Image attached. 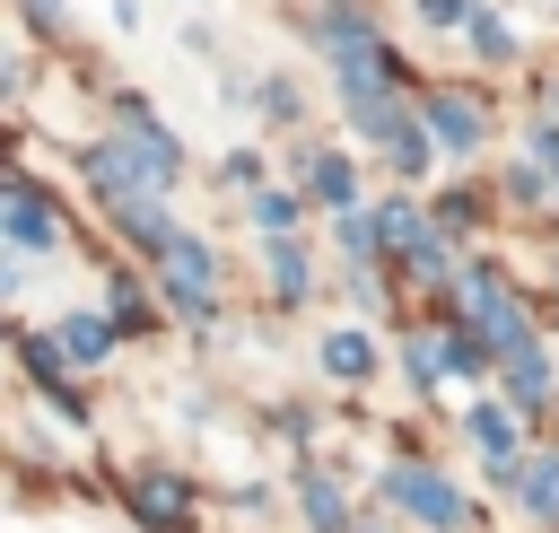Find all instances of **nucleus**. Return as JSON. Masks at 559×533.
Here are the masks:
<instances>
[{
    "label": "nucleus",
    "mask_w": 559,
    "mask_h": 533,
    "mask_svg": "<svg viewBox=\"0 0 559 533\" xmlns=\"http://www.w3.org/2000/svg\"><path fill=\"white\" fill-rule=\"evenodd\" d=\"M157 288H166L183 315H210V306H218V262H210V245H201V236H175V245L157 253Z\"/></svg>",
    "instance_id": "f257e3e1"
},
{
    "label": "nucleus",
    "mask_w": 559,
    "mask_h": 533,
    "mask_svg": "<svg viewBox=\"0 0 559 533\" xmlns=\"http://www.w3.org/2000/svg\"><path fill=\"white\" fill-rule=\"evenodd\" d=\"M419 114H428V131H437L445 149H463V157L489 140V122H480V105H472L463 87H428V96H419Z\"/></svg>",
    "instance_id": "f03ea898"
},
{
    "label": "nucleus",
    "mask_w": 559,
    "mask_h": 533,
    "mask_svg": "<svg viewBox=\"0 0 559 533\" xmlns=\"http://www.w3.org/2000/svg\"><path fill=\"white\" fill-rule=\"evenodd\" d=\"M384 489L402 498V516H419V524H437V533L463 524V498H454V481H437V472H393Z\"/></svg>",
    "instance_id": "7ed1b4c3"
},
{
    "label": "nucleus",
    "mask_w": 559,
    "mask_h": 533,
    "mask_svg": "<svg viewBox=\"0 0 559 533\" xmlns=\"http://www.w3.org/2000/svg\"><path fill=\"white\" fill-rule=\"evenodd\" d=\"M9 245H17V253H44V245H52V210H44L35 183H9Z\"/></svg>",
    "instance_id": "20e7f679"
},
{
    "label": "nucleus",
    "mask_w": 559,
    "mask_h": 533,
    "mask_svg": "<svg viewBox=\"0 0 559 533\" xmlns=\"http://www.w3.org/2000/svg\"><path fill=\"white\" fill-rule=\"evenodd\" d=\"M114 218H122V236H131V245H148V253H166V245L183 236V227H175V218L157 210V192H140V201H122Z\"/></svg>",
    "instance_id": "39448f33"
},
{
    "label": "nucleus",
    "mask_w": 559,
    "mask_h": 533,
    "mask_svg": "<svg viewBox=\"0 0 559 533\" xmlns=\"http://www.w3.org/2000/svg\"><path fill=\"white\" fill-rule=\"evenodd\" d=\"M306 192H314V201H332V210H349L358 166H349V157H332V149H314V157H306Z\"/></svg>",
    "instance_id": "423d86ee"
},
{
    "label": "nucleus",
    "mask_w": 559,
    "mask_h": 533,
    "mask_svg": "<svg viewBox=\"0 0 559 533\" xmlns=\"http://www.w3.org/2000/svg\"><path fill=\"white\" fill-rule=\"evenodd\" d=\"M61 350H70V358H87V367H96V358H105V350H114V323H105V315H61Z\"/></svg>",
    "instance_id": "0eeeda50"
},
{
    "label": "nucleus",
    "mask_w": 559,
    "mask_h": 533,
    "mask_svg": "<svg viewBox=\"0 0 559 533\" xmlns=\"http://www.w3.org/2000/svg\"><path fill=\"white\" fill-rule=\"evenodd\" d=\"M472 446H480L489 463H507V454H515V419H507L498 402H472Z\"/></svg>",
    "instance_id": "6e6552de"
},
{
    "label": "nucleus",
    "mask_w": 559,
    "mask_h": 533,
    "mask_svg": "<svg viewBox=\"0 0 559 533\" xmlns=\"http://www.w3.org/2000/svg\"><path fill=\"white\" fill-rule=\"evenodd\" d=\"M515 489H524L533 516H559V454H533V463L515 472Z\"/></svg>",
    "instance_id": "1a4fd4ad"
},
{
    "label": "nucleus",
    "mask_w": 559,
    "mask_h": 533,
    "mask_svg": "<svg viewBox=\"0 0 559 533\" xmlns=\"http://www.w3.org/2000/svg\"><path fill=\"white\" fill-rule=\"evenodd\" d=\"M323 367H332V376H349V384H358V376H367V367H376V341H367V332H332V341H323Z\"/></svg>",
    "instance_id": "9d476101"
},
{
    "label": "nucleus",
    "mask_w": 559,
    "mask_h": 533,
    "mask_svg": "<svg viewBox=\"0 0 559 533\" xmlns=\"http://www.w3.org/2000/svg\"><path fill=\"white\" fill-rule=\"evenodd\" d=\"M507 393H515V402H542V393H550V358H542V350H515V358H507Z\"/></svg>",
    "instance_id": "9b49d317"
},
{
    "label": "nucleus",
    "mask_w": 559,
    "mask_h": 533,
    "mask_svg": "<svg viewBox=\"0 0 559 533\" xmlns=\"http://www.w3.org/2000/svg\"><path fill=\"white\" fill-rule=\"evenodd\" d=\"M253 227H262L271 245H288V236H297V192H262V201H253Z\"/></svg>",
    "instance_id": "f8f14e48"
},
{
    "label": "nucleus",
    "mask_w": 559,
    "mask_h": 533,
    "mask_svg": "<svg viewBox=\"0 0 559 533\" xmlns=\"http://www.w3.org/2000/svg\"><path fill=\"white\" fill-rule=\"evenodd\" d=\"M271 288H280V297H306V253H297V236L271 245Z\"/></svg>",
    "instance_id": "ddd939ff"
},
{
    "label": "nucleus",
    "mask_w": 559,
    "mask_h": 533,
    "mask_svg": "<svg viewBox=\"0 0 559 533\" xmlns=\"http://www.w3.org/2000/svg\"><path fill=\"white\" fill-rule=\"evenodd\" d=\"M175 507H183L175 481H148V489H140V516H148V524H175Z\"/></svg>",
    "instance_id": "4468645a"
},
{
    "label": "nucleus",
    "mask_w": 559,
    "mask_h": 533,
    "mask_svg": "<svg viewBox=\"0 0 559 533\" xmlns=\"http://www.w3.org/2000/svg\"><path fill=\"white\" fill-rule=\"evenodd\" d=\"M472 44H480V52H489V61H507V52H515V35H507V26H498V17H489V9H480V17H472Z\"/></svg>",
    "instance_id": "2eb2a0df"
},
{
    "label": "nucleus",
    "mask_w": 559,
    "mask_h": 533,
    "mask_svg": "<svg viewBox=\"0 0 559 533\" xmlns=\"http://www.w3.org/2000/svg\"><path fill=\"white\" fill-rule=\"evenodd\" d=\"M306 516L332 533V524H341V489H332V481H306Z\"/></svg>",
    "instance_id": "dca6fc26"
},
{
    "label": "nucleus",
    "mask_w": 559,
    "mask_h": 533,
    "mask_svg": "<svg viewBox=\"0 0 559 533\" xmlns=\"http://www.w3.org/2000/svg\"><path fill=\"white\" fill-rule=\"evenodd\" d=\"M393 166L419 175V166H428V131H402V140H393Z\"/></svg>",
    "instance_id": "f3484780"
},
{
    "label": "nucleus",
    "mask_w": 559,
    "mask_h": 533,
    "mask_svg": "<svg viewBox=\"0 0 559 533\" xmlns=\"http://www.w3.org/2000/svg\"><path fill=\"white\" fill-rule=\"evenodd\" d=\"M419 9H428V26H454L463 17V0H419Z\"/></svg>",
    "instance_id": "a211bd4d"
}]
</instances>
